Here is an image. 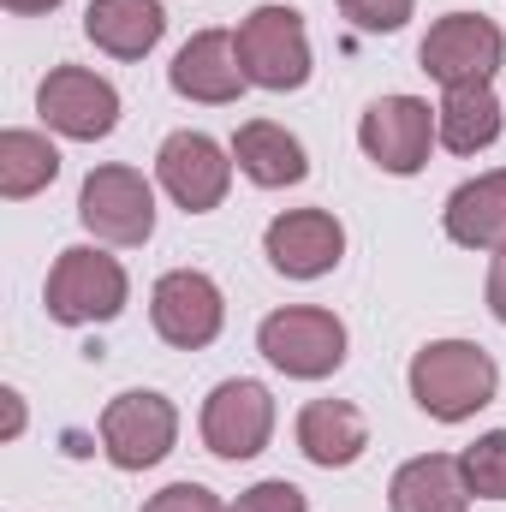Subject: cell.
<instances>
[{"label":"cell","instance_id":"cell-1","mask_svg":"<svg viewBox=\"0 0 506 512\" xmlns=\"http://www.w3.org/2000/svg\"><path fill=\"white\" fill-rule=\"evenodd\" d=\"M495 387H501L495 358L483 346H471V340H435V346H423L411 358V399L441 423L477 417L495 399Z\"/></svg>","mask_w":506,"mask_h":512},{"label":"cell","instance_id":"cell-2","mask_svg":"<svg viewBox=\"0 0 506 512\" xmlns=\"http://www.w3.org/2000/svg\"><path fill=\"white\" fill-rule=\"evenodd\" d=\"M256 346L274 370L298 376V382H322L346 364V322L334 310H316V304H292V310H274L262 328H256Z\"/></svg>","mask_w":506,"mask_h":512},{"label":"cell","instance_id":"cell-3","mask_svg":"<svg viewBox=\"0 0 506 512\" xmlns=\"http://www.w3.org/2000/svg\"><path fill=\"white\" fill-rule=\"evenodd\" d=\"M120 310H126V268L114 256L90 251V245L60 251L54 274H48V316L54 322L84 328V322H114Z\"/></svg>","mask_w":506,"mask_h":512},{"label":"cell","instance_id":"cell-4","mask_svg":"<svg viewBox=\"0 0 506 512\" xmlns=\"http://www.w3.org/2000/svg\"><path fill=\"white\" fill-rule=\"evenodd\" d=\"M239 66L262 90H298L310 78V36L292 6H256L239 24Z\"/></svg>","mask_w":506,"mask_h":512},{"label":"cell","instance_id":"cell-5","mask_svg":"<svg viewBox=\"0 0 506 512\" xmlns=\"http://www.w3.org/2000/svg\"><path fill=\"white\" fill-rule=\"evenodd\" d=\"M501 54H506V36L483 12H447L441 24H429V36L417 48L423 72L435 84H447V90L453 84H489L495 66H501Z\"/></svg>","mask_w":506,"mask_h":512},{"label":"cell","instance_id":"cell-6","mask_svg":"<svg viewBox=\"0 0 506 512\" xmlns=\"http://www.w3.org/2000/svg\"><path fill=\"white\" fill-rule=\"evenodd\" d=\"M173 435H179V411L173 399L137 387L120 393L108 411H102V453L120 465V471H149L173 453Z\"/></svg>","mask_w":506,"mask_h":512},{"label":"cell","instance_id":"cell-7","mask_svg":"<svg viewBox=\"0 0 506 512\" xmlns=\"http://www.w3.org/2000/svg\"><path fill=\"white\" fill-rule=\"evenodd\" d=\"M78 215L108 245H143L155 233V191L137 167H96L78 191Z\"/></svg>","mask_w":506,"mask_h":512},{"label":"cell","instance_id":"cell-8","mask_svg":"<svg viewBox=\"0 0 506 512\" xmlns=\"http://www.w3.org/2000/svg\"><path fill=\"white\" fill-rule=\"evenodd\" d=\"M155 173H161L167 197H173L185 215L221 209V197H227V185H233L227 149H221L215 137H203V131H173V137L161 143V155H155Z\"/></svg>","mask_w":506,"mask_h":512},{"label":"cell","instance_id":"cell-9","mask_svg":"<svg viewBox=\"0 0 506 512\" xmlns=\"http://www.w3.org/2000/svg\"><path fill=\"white\" fill-rule=\"evenodd\" d=\"M36 108L42 120L60 131V137H78V143H96L120 126V96L108 78L84 72V66H54L36 90Z\"/></svg>","mask_w":506,"mask_h":512},{"label":"cell","instance_id":"cell-10","mask_svg":"<svg viewBox=\"0 0 506 512\" xmlns=\"http://www.w3.org/2000/svg\"><path fill=\"white\" fill-rule=\"evenodd\" d=\"M149 316H155V334H161L167 346L197 352V346H209V340L221 334L227 304H221V286H215L209 274H197V268H173V274L155 280Z\"/></svg>","mask_w":506,"mask_h":512},{"label":"cell","instance_id":"cell-11","mask_svg":"<svg viewBox=\"0 0 506 512\" xmlns=\"http://www.w3.org/2000/svg\"><path fill=\"white\" fill-rule=\"evenodd\" d=\"M274 435V399L262 382H221L203 405V441L215 459H256Z\"/></svg>","mask_w":506,"mask_h":512},{"label":"cell","instance_id":"cell-12","mask_svg":"<svg viewBox=\"0 0 506 512\" xmlns=\"http://www.w3.org/2000/svg\"><path fill=\"white\" fill-rule=\"evenodd\" d=\"M429 137H435V114L417 96H381L376 108L364 114V126H358L364 155L376 161L381 173H399V179L429 161Z\"/></svg>","mask_w":506,"mask_h":512},{"label":"cell","instance_id":"cell-13","mask_svg":"<svg viewBox=\"0 0 506 512\" xmlns=\"http://www.w3.org/2000/svg\"><path fill=\"white\" fill-rule=\"evenodd\" d=\"M167 84H173L185 102H209V108L239 102V90L251 84L245 66H239V36H227V30H197V36L173 54Z\"/></svg>","mask_w":506,"mask_h":512},{"label":"cell","instance_id":"cell-14","mask_svg":"<svg viewBox=\"0 0 506 512\" xmlns=\"http://www.w3.org/2000/svg\"><path fill=\"white\" fill-rule=\"evenodd\" d=\"M262 251H268V262H274L280 274L316 280V274H328V268L346 256V233H340V221H334L328 209H292V215L268 221Z\"/></svg>","mask_w":506,"mask_h":512},{"label":"cell","instance_id":"cell-15","mask_svg":"<svg viewBox=\"0 0 506 512\" xmlns=\"http://www.w3.org/2000/svg\"><path fill=\"white\" fill-rule=\"evenodd\" d=\"M387 507L393 512H465L471 507L465 465L447 459V453H423V459L399 465L393 483H387Z\"/></svg>","mask_w":506,"mask_h":512},{"label":"cell","instance_id":"cell-16","mask_svg":"<svg viewBox=\"0 0 506 512\" xmlns=\"http://www.w3.org/2000/svg\"><path fill=\"white\" fill-rule=\"evenodd\" d=\"M298 447H304L310 465H328L334 471V465H352L370 447V423L346 399H310L298 411Z\"/></svg>","mask_w":506,"mask_h":512},{"label":"cell","instance_id":"cell-17","mask_svg":"<svg viewBox=\"0 0 506 512\" xmlns=\"http://www.w3.org/2000/svg\"><path fill=\"white\" fill-rule=\"evenodd\" d=\"M161 30H167L161 0H90L84 12V36L114 60H143L161 42Z\"/></svg>","mask_w":506,"mask_h":512},{"label":"cell","instance_id":"cell-18","mask_svg":"<svg viewBox=\"0 0 506 512\" xmlns=\"http://www.w3.org/2000/svg\"><path fill=\"white\" fill-rule=\"evenodd\" d=\"M447 239L471 251H506V167L447 197Z\"/></svg>","mask_w":506,"mask_h":512},{"label":"cell","instance_id":"cell-19","mask_svg":"<svg viewBox=\"0 0 506 512\" xmlns=\"http://www.w3.org/2000/svg\"><path fill=\"white\" fill-rule=\"evenodd\" d=\"M233 155H239L245 179H251V185H262V191L298 185V179L310 173L304 143H298L286 126H274V120H251V126H239V137H233Z\"/></svg>","mask_w":506,"mask_h":512},{"label":"cell","instance_id":"cell-20","mask_svg":"<svg viewBox=\"0 0 506 512\" xmlns=\"http://www.w3.org/2000/svg\"><path fill=\"white\" fill-rule=\"evenodd\" d=\"M435 131L453 155H477L501 137V102L489 84H453L447 102L435 108Z\"/></svg>","mask_w":506,"mask_h":512},{"label":"cell","instance_id":"cell-21","mask_svg":"<svg viewBox=\"0 0 506 512\" xmlns=\"http://www.w3.org/2000/svg\"><path fill=\"white\" fill-rule=\"evenodd\" d=\"M54 173H60V149L48 137H36V131H6L0 137V197L24 203L42 185H54Z\"/></svg>","mask_w":506,"mask_h":512},{"label":"cell","instance_id":"cell-22","mask_svg":"<svg viewBox=\"0 0 506 512\" xmlns=\"http://www.w3.org/2000/svg\"><path fill=\"white\" fill-rule=\"evenodd\" d=\"M459 465H465L471 495H483V501H506V429L483 435V441H471Z\"/></svg>","mask_w":506,"mask_h":512},{"label":"cell","instance_id":"cell-23","mask_svg":"<svg viewBox=\"0 0 506 512\" xmlns=\"http://www.w3.org/2000/svg\"><path fill=\"white\" fill-rule=\"evenodd\" d=\"M340 12L364 30V36H393L411 18V0H340Z\"/></svg>","mask_w":506,"mask_h":512},{"label":"cell","instance_id":"cell-24","mask_svg":"<svg viewBox=\"0 0 506 512\" xmlns=\"http://www.w3.org/2000/svg\"><path fill=\"white\" fill-rule=\"evenodd\" d=\"M227 512H310V507H304V489H292V483H280V477H274V483L245 489Z\"/></svg>","mask_w":506,"mask_h":512},{"label":"cell","instance_id":"cell-25","mask_svg":"<svg viewBox=\"0 0 506 512\" xmlns=\"http://www.w3.org/2000/svg\"><path fill=\"white\" fill-rule=\"evenodd\" d=\"M143 512H227V507H221V495H209L203 483H173V489L149 495Z\"/></svg>","mask_w":506,"mask_h":512},{"label":"cell","instance_id":"cell-26","mask_svg":"<svg viewBox=\"0 0 506 512\" xmlns=\"http://www.w3.org/2000/svg\"><path fill=\"white\" fill-rule=\"evenodd\" d=\"M489 310L506 322V251L495 256V268H489Z\"/></svg>","mask_w":506,"mask_h":512},{"label":"cell","instance_id":"cell-27","mask_svg":"<svg viewBox=\"0 0 506 512\" xmlns=\"http://www.w3.org/2000/svg\"><path fill=\"white\" fill-rule=\"evenodd\" d=\"M6 399V435H18V423H24V411H18V393H0Z\"/></svg>","mask_w":506,"mask_h":512},{"label":"cell","instance_id":"cell-28","mask_svg":"<svg viewBox=\"0 0 506 512\" xmlns=\"http://www.w3.org/2000/svg\"><path fill=\"white\" fill-rule=\"evenodd\" d=\"M6 12H48V6H60V0H0Z\"/></svg>","mask_w":506,"mask_h":512}]
</instances>
